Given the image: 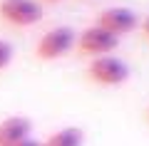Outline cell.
<instances>
[{
	"label": "cell",
	"instance_id": "obj_1",
	"mask_svg": "<svg viewBox=\"0 0 149 146\" xmlns=\"http://www.w3.org/2000/svg\"><path fill=\"white\" fill-rule=\"evenodd\" d=\"M77 45V35H74L72 27L67 25H57L52 30H47L35 45V57L45 60V62H52V60H60L65 55L72 52V47Z\"/></svg>",
	"mask_w": 149,
	"mask_h": 146
},
{
	"label": "cell",
	"instance_id": "obj_2",
	"mask_svg": "<svg viewBox=\"0 0 149 146\" xmlns=\"http://www.w3.org/2000/svg\"><path fill=\"white\" fill-rule=\"evenodd\" d=\"M87 77L102 87H119L129 79V64L124 60H119L117 55L95 57L87 67Z\"/></svg>",
	"mask_w": 149,
	"mask_h": 146
},
{
	"label": "cell",
	"instance_id": "obj_3",
	"mask_svg": "<svg viewBox=\"0 0 149 146\" xmlns=\"http://www.w3.org/2000/svg\"><path fill=\"white\" fill-rule=\"evenodd\" d=\"M119 45V37L109 35L107 30H102L100 25H90L85 27V30L77 35V50H80V55H85V57H104V55H112L114 50H117Z\"/></svg>",
	"mask_w": 149,
	"mask_h": 146
},
{
	"label": "cell",
	"instance_id": "obj_4",
	"mask_svg": "<svg viewBox=\"0 0 149 146\" xmlns=\"http://www.w3.org/2000/svg\"><path fill=\"white\" fill-rule=\"evenodd\" d=\"M0 17L13 27H30L42 20L40 0H0Z\"/></svg>",
	"mask_w": 149,
	"mask_h": 146
},
{
	"label": "cell",
	"instance_id": "obj_5",
	"mask_svg": "<svg viewBox=\"0 0 149 146\" xmlns=\"http://www.w3.org/2000/svg\"><path fill=\"white\" fill-rule=\"evenodd\" d=\"M97 25H100L102 30H107L109 35L122 37V35L132 32L134 27L139 25V17H137V12L129 10V8L114 5V8H104V10L100 12V17H97Z\"/></svg>",
	"mask_w": 149,
	"mask_h": 146
},
{
	"label": "cell",
	"instance_id": "obj_6",
	"mask_svg": "<svg viewBox=\"0 0 149 146\" xmlns=\"http://www.w3.org/2000/svg\"><path fill=\"white\" fill-rule=\"evenodd\" d=\"M32 121L27 116H8L0 121V146H20L25 139H30Z\"/></svg>",
	"mask_w": 149,
	"mask_h": 146
},
{
	"label": "cell",
	"instance_id": "obj_7",
	"mask_svg": "<svg viewBox=\"0 0 149 146\" xmlns=\"http://www.w3.org/2000/svg\"><path fill=\"white\" fill-rule=\"evenodd\" d=\"M85 144V131L77 126H65L57 129L42 141V146H82Z\"/></svg>",
	"mask_w": 149,
	"mask_h": 146
},
{
	"label": "cell",
	"instance_id": "obj_8",
	"mask_svg": "<svg viewBox=\"0 0 149 146\" xmlns=\"http://www.w3.org/2000/svg\"><path fill=\"white\" fill-rule=\"evenodd\" d=\"M13 52H15V50H13L10 42H8V40H0V72L13 62Z\"/></svg>",
	"mask_w": 149,
	"mask_h": 146
},
{
	"label": "cell",
	"instance_id": "obj_9",
	"mask_svg": "<svg viewBox=\"0 0 149 146\" xmlns=\"http://www.w3.org/2000/svg\"><path fill=\"white\" fill-rule=\"evenodd\" d=\"M20 146H42V141H37V139H32V136H30V139H25Z\"/></svg>",
	"mask_w": 149,
	"mask_h": 146
},
{
	"label": "cell",
	"instance_id": "obj_10",
	"mask_svg": "<svg viewBox=\"0 0 149 146\" xmlns=\"http://www.w3.org/2000/svg\"><path fill=\"white\" fill-rule=\"evenodd\" d=\"M142 32H144V37L149 40V15L144 17V20H142Z\"/></svg>",
	"mask_w": 149,
	"mask_h": 146
},
{
	"label": "cell",
	"instance_id": "obj_11",
	"mask_svg": "<svg viewBox=\"0 0 149 146\" xmlns=\"http://www.w3.org/2000/svg\"><path fill=\"white\" fill-rule=\"evenodd\" d=\"M42 3H62V0H42Z\"/></svg>",
	"mask_w": 149,
	"mask_h": 146
},
{
	"label": "cell",
	"instance_id": "obj_12",
	"mask_svg": "<svg viewBox=\"0 0 149 146\" xmlns=\"http://www.w3.org/2000/svg\"><path fill=\"white\" fill-rule=\"evenodd\" d=\"M147 119H149V109H147Z\"/></svg>",
	"mask_w": 149,
	"mask_h": 146
}]
</instances>
